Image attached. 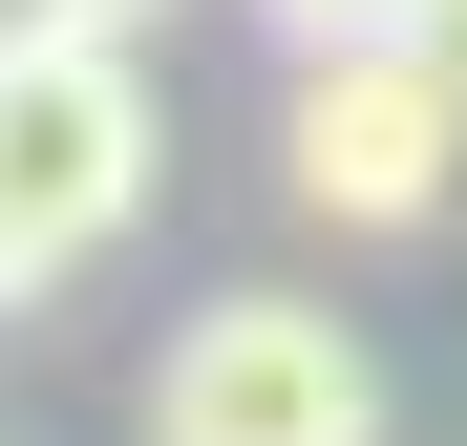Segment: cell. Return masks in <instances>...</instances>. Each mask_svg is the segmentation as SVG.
<instances>
[{
  "instance_id": "3957f363",
  "label": "cell",
  "mask_w": 467,
  "mask_h": 446,
  "mask_svg": "<svg viewBox=\"0 0 467 446\" xmlns=\"http://www.w3.org/2000/svg\"><path fill=\"white\" fill-rule=\"evenodd\" d=\"M149 446H382V340L319 297H192L149 361Z\"/></svg>"
},
{
  "instance_id": "5b68a950",
  "label": "cell",
  "mask_w": 467,
  "mask_h": 446,
  "mask_svg": "<svg viewBox=\"0 0 467 446\" xmlns=\"http://www.w3.org/2000/svg\"><path fill=\"white\" fill-rule=\"evenodd\" d=\"M255 22H276L297 64H319V43H404V22H425V0H255Z\"/></svg>"
},
{
  "instance_id": "8992f818",
  "label": "cell",
  "mask_w": 467,
  "mask_h": 446,
  "mask_svg": "<svg viewBox=\"0 0 467 446\" xmlns=\"http://www.w3.org/2000/svg\"><path fill=\"white\" fill-rule=\"evenodd\" d=\"M404 43H425V64H446V86H467V0H425V22H404Z\"/></svg>"
},
{
  "instance_id": "277c9868",
  "label": "cell",
  "mask_w": 467,
  "mask_h": 446,
  "mask_svg": "<svg viewBox=\"0 0 467 446\" xmlns=\"http://www.w3.org/2000/svg\"><path fill=\"white\" fill-rule=\"evenodd\" d=\"M171 0H0V43H149Z\"/></svg>"
},
{
  "instance_id": "7a4b0ae2",
  "label": "cell",
  "mask_w": 467,
  "mask_h": 446,
  "mask_svg": "<svg viewBox=\"0 0 467 446\" xmlns=\"http://www.w3.org/2000/svg\"><path fill=\"white\" fill-rule=\"evenodd\" d=\"M276 192L319 234H446L467 213V86L425 43H319L297 107H276Z\"/></svg>"
},
{
  "instance_id": "6da1fadb",
  "label": "cell",
  "mask_w": 467,
  "mask_h": 446,
  "mask_svg": "<svg viewBox=\"0 0 467 446\" xmlns=\"http://www.w3.org/2000/svg\"><path fill=\"white\" fill-rule=\"evenodd\" d=\"M149 213V64L128 43H0V297H64Z\"/></svg>"
}]
</instances>
